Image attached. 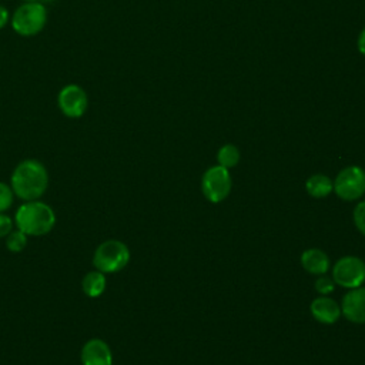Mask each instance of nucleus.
Returning a JSON list of instances; mask_svg holds the SVG:
<instances>
[{
  "label": "nucleus",
  "instance_id": "nucleus-1",
  "mask_svg": "<svg viewBox=\"0 0 365 365\" xmlns=\"http://www.w3.org/2000/svg\"><path fill=\"white\" fill-rule=\"evenodd\" d=\"M10 187L14 195L23 201L40 200L48 187V171L41 161L26 158L14 167Z\"/></svg>",
  "mask_w": 365,
  "mask_h": 365
},
{
  "label": "nucleus",
  "instance_id": "nucleus-2",
  "mask_svg": "<svg viewBox=\"0 0 365 365\" xmlns=\"http://www.w3.org/2000/svg\"><path fill=\"white\" fill-rule=\"evenodd\" d=\"M16 228L23 231L27 237L47 235L56 225V212L44 201L33 200L24 201L14 214Z\"/></svg>",
  "mask_w": 365,
  "mask_h": 365
},
{
  "label": "nucleus",
  "instance_id": "nucleus-3",
  "mask_svg": "<svg viewBox=\"0 0 365 365\" xmlns=\"http://www.w3.org/2000/svg\"><path fill=\"white\" fill-rule=\"evenodd\" d=\"M46 23L47 10L41 1H23L11 14V27L23 37L38 34Z\"/></svg>",
  "mask_w": 365,
  "mask_h": 365
},
{
  "label": "nucleus",
  "instance_id": "nucleus-4",
  "mask_svg": "<svg viewBox=\"0 0 365 365\" xmlns=\"http://www.w3.org/2000/svg\"><path fill=\"white\" fill-rule=\"evenodd\" d=\"M130 250L120 240L103 241L93 254V265L104 274H114L127 267Z\"/></svg>",
  "mask_w": 365,
  "mask_h": 365
},
{
  "label": "nucleus",
  "instance_id": "nucleus-5",
  "mask_svg": "<svg viewBox=\"0 0 365 365\" xmlns=\"http://www.w3.org/2000/svg\"><path fill=\"white\" fill-rule=\"evenodd\" d=\"M334 191L341 200H358L365 194V171L356 165L344 168L334 181Z\"/></svg>",
  "mask_w": 365,
  "mask_h": 365
},
{
  "label": "nucleus",
  "instance_id": "nucleus-6",
  "mask_svg": "<svg viewBox=\"0 0 365 365\" xmlns=\"http://www.w3.org/2000/svg\"><path fill=\"white\" fill-rule=\"evenodd\" d=\"M332 279L344 288H358L365 281V262L358 257H342L332 268Z\"/></svg>",
  "mask_w": 365,
  "mask_h": 365
},
{
  "label": "nucleus",
  "instance_id": "nucleus-7",
  "mask_svg": "<svg viewBox=\"0 0 365 365\" xmlns=\"http://www.w3.org/2000/svg\"><path fill=\"white\" fill-rule=\"evenodd\" d=\"M231 175L230 171L221 165L208 168L201 180V188L205 198L211 202H220L225 200L231 191Z\"/></svg>",
  "mask_w": 365,
  "mask_h": 365
},
{
  "label": "nucleus",
  "instance_id": "nucleus-8",
  "mask_svg": "<svg viewBox=\"0 0 365 365\" xmlns=\"http://www.w3.org/2000/svg\"><path fill=\"white\" fill-rule=\"evenodd\" d=\"M57 106L66 117L80 118L88 107L87 93L78 84H66L57 94Z\"/></svg>",
  "mask_w": 365,
  "mask_h": 365
},
{
  "label": "nucleus",
  "instance_id": "nucleus-9",
  "mask_svg": "<svg viewBox=\"0 0 365 365\" xmlns=\"http://www.w3.org/2000/svg\"><path fill=\"white\" fill-rule=\"evenodd\" d=\"M80 361L81 365H113V352L106 341L91 338L83 345Z\"/></svg>",
  "mask_w": 365,
  "mask_h": 365
},
{
  "label": "nucleus",
  "instance_id": "nucleus-10",
  "mask_svg": "<svg viewBox=\"0 0 365 365\" xmlns=\"http://www.w3.org/2000/svg\"><path fill=\"white\" fill-rule=\"evenodd\" d=\"M341 314L351 322L365 324V287L352 288L344 295Z\"/></svg>",
  "mask_w": 365,
  "mask_h": 365
},
{
  "label": "nucleus",
  "instance_id": "nucleus-11",
  "mask_svg": "<svg viewBox=\"0 0 365 365\" xmlns=\"http://www.w3.org/2000/svg\"><path fill=\"white\" fill-rule=\"evenodd\" d=\"M311 314L322 324H334L341 317V307L334 299L322 295L311 302Z\"/></svg>",
  "mask_w": 365,
  "mask_h": 365
},
{
  "label": "nucleus",
  "instance_id": "nucleus-12",
  "mask_svg": "<svg viewBox=\"0 0 365 365\" xmlns=\"http://www.w3.org/2000/svg\"><path fill=\"white\" fill-rule=\"evenodd\" d=\"M301 264L308 272L315 275H324L329 268L328 255L318 248H309L304 251L301 255Z\"/></svg>",
  "mask_w": 365,
  "mask_h": 365
},
{
  "label": "nucleus",
  "instance_id": "nucleus-13",
  "mask_svg": "<svg viewBox=\"0 0 365 365\" xmlns=\"http://www.w3.org/2000/svg\"><path fill=\"white\" fill-rule=\"evenodd\" d=\"M107 287V279L106 274L98 271V269H91L88 271L83 279H81V288L83 292L90 297V298H97L100 297Z\"/></svg>",
  "mask_w": 365,
  "mask_h": 365
},
{
  "label": "nucleus",
  "instance_id": "nucleus-14",
  "mask_svg": "<svg viewBox=\"0 0 365 365\" xmlns=\"http://www.w3.org/2000/svg\"><path fill=\"white\" fill-rule=\"evenodd\" d=\"M305 188L311 197L322 198L327 197L334 190V182L331 181L329 177L324 174H315L307 180Z\"/></svg>",
  "mask_w": 365,
  "mask_h": 365
},
{
  "label": "nucleus",
  "instance_id": "nucleus-15",
  "mask_svg": "<svg viewBox=\"0 0 365 365\" xmlns=\"http://www.w3.org/2000/svg\"><path fill=\"white\" fill-rule=\"evenodd\" d=\"M217 160H218V165L230 170L232 167H235L240 161V151L235 145L232 144H225L218 150L217 154Z\"/></svg>",
  "mask_w": 365,
  "mask_h": 365
},
{
  "label": "nucleus",
  "instance_id": "nucleus-16",
  "mask_svg": "<svg viewBox=\"0 0 365 365\" xmlns=\"http://www.w3.org/2000/svg\"><path fill=\"white\" fill-rule=\"evenodd\" d=\"M27 241H29V237L23 231L16 228L6 237V248L10 252H21L26 248Z\"/></svg>",
  "mask_w": 365,
  "mask_h": 365
},
{
  "label": "nucleus",
  "instance_id": "nucleus-17",
  "mask_svg": "<svg viewBox=\"0 0 365 365\" xmlns=\"http://www.w3.org/2000/svg\"><path fill=\"white\" fill-rule=\"evenodd\" d=\"M14 192L11 190V187L6 182L0 181V212H6L14 201Z\"/></svg>",
  "mask_w": 365,
  "mask_h": 365
},
{
  "label": "nucleus",
  "instance_id": "nucleus-18",
  "mask_svg": "<svg viewBox=\"0 0 365 365\" xmlns=\"http://www.w3.org/2000/svg\"><path fill=\"white\" fill-rule=\"evenodd\" d=\"M334 287H335V282L332 278L327 277V275H321L317 281H315V289L322 294V295H327L329 292L334 291Z\"/></svg>",
  "mask_w": 365,
  "mask_h": 365
},
{
  "label": "nucleus",
  "instance_id": "nucleus-19",
  "mask_svg": "<svg viewBox=\"0 0 365 365\" xmlns=\"http://www.w3.org/2000/svg\"><path fill=\"white\" fill-rule=\"evenodd\" d=\"M354 222L356 228L365 235V201H361L354 210Z\"/></svg>",
  "mask_w": 365,
  "mask_h": 365
},
{
  "label": "nucleus",
  "instance_id": "nucleus-20",
  "mask_svg": "<svg viewBox=\"0 0 365 365\" xmlns=\"http://www.w3.org/2000/svg\"><path fill=\"white\" fill-rule=\"evenodd\" d=\"M14 220L6 212H0V238H6L14 228Z\"/></svg>",
  "mask_w": 365,
  "mask_h": 365
},
{
  "label": "nucleus",
  "instance_id": "nucleus-21",
  "mask_svg": "<svg viewBox=\"0 0 365 365\" xmlns=\"http://www.w3.org/2000/svg\"><path fill=\"white\" fill-rule=\"evenodd\" d=\"M9 21H10V13H9V10L4 6L0 4V30L4 26H7Z\"/></svg>",
  "mask_w": 365,
  "mask_h": 365
},
{
  "label": "nucleus",
  "instance_id": "nucleus-22",
  "mask_svg": "<svg viewBox=\"0 0 365 365\" xmlns=\"http://www.w3.org/2000/svg\"><path fill=\"white\" fill-rule=\"evenodd\" d=\"M358 50L365 56V27L362 29L359 37H358Z\"/></svg>",
  "mask_w": 365,
  "mask_h": 365
},
{
  "label": "nucleus",
  "instance_id": "nucleus-23",
  "mask_svg": "<svg viewBox=\"0 0 365 365\" xmlns=\"http://www.w3.org/2000/svg\"><path fill=\"white\" fill-rule=\"evenodd\" d=\"M40 1H41V3H43V4H44V3H53V1H54V0H40Z\"/></svg>",
  "mask_w": 365,
  "mask_h": 365
},
{
  "label": "nucleus",
  "instance_id": "nucleus-24",
  "mask_svg": "<svg viewBox=\"0 0 365 365\" xmlns=\"http://www.w3.org/2000/svg\"><path fill=\"white\" fill-rule=\"evenodd\" d=\"M23 1H40V0H23Z\"/></svg>",
  "mask_w": 365,
  "mask_h": 365
}]
</instances>
